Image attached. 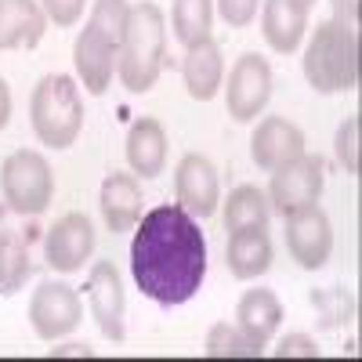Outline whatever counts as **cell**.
<instances>
[{
  "label": "cell",
  "instance_id": "31",
  "mask_svg": "<svg viewBox=\"0 0 362 362\" xmlns=\"http://www.w3.org/2000/svg\"><path fill=\"white\" fill-rule=\"evenodd\" d=\"M276 358H319V344L308 334H286L276 348Z\"/></svg>",
  "mask_w": 362,
  "mask_h": 362
},
{
  "label": "cell",
  "instance_id": "10",
  "mask_svg": "<svg viewBox=\"0 0 362 362\" xmlns=\"http://www.w3.org/2000/svg\"><path fill=\"white\" fill-rule=\"evenodd\" d=\"M87 293H90V315H95L98 329L109 341H124V308H127V297H124V283H119V272L112 261H98L90 268V279H87Z\"/></svg>",
  "mask_w": 362,
  "mask_h": 362
},
{
  "label": "cell",
  "instance_id": "23",
  "mask_svg": "<svg viewBox=\"0 0 362 362\" xmlns=\"http://www.w3.org/2000/svg\"><path fill=\"white\" fill-rule=\"evenodd\" d=\"M210 22H214V0H174V37L185 47L210 40Z\"/></svg>",
  "mask_w": 362,
  "mask_h": 362
},
{
  "label": "cell",
  "instance_id": "11",
  "mask_svg": "<svg viewBox=\"0 0 362 362\" xmlns=\"http://www.w3.org/2000/svg\"><path fill=\"white\" fill-rule=\"evenodd\" d=\"M90 250H95V225L87 214H66L54 221L44 243V257L54 272H80Z\"/></svg>",
  "mask_w": 362,
  "mask_h": 362
},
{
  "label": "cell",
  "instance_id": "18",
  "mask_svg": "<svg viewBox=\"0 0 362 362\" xmlns=\"http://www.w3.org/2000/svg\"><path fill=\"white\" fill-rule=\"evenodd\" d=\"M102 218L109 232H131L141 218V185L131 174H109L102 181Z\"/></svg>",
  "mask_w": 362,
  "mask_h": 362
},
{
  "label": "cell",
  "instance_id": "8",
  "mask_svg": "<svg viewBox=\"0 0 362 362\" xmlns=\"http://www.w3.org/2000/svg\"><path fill=\"white\" fill-rule=\"evenodd\" d=\"M272 98V66L261 54H243L232 66L228 87H225V105L235 124H250L254 116H261V109Z\"/></svg>",
  "mask_w": 362,
  "mask_h": 362
},
{
  "label": "cell",
  "instance_id": "35",
  "mask_svg": "<svg viewBox=\"0 0 362 362\" xmlns=\"http://www.w3.org/2000/svg\"><path fill=\"white\" fill-rule=\"evenodd\" d=\"M300 4H308V8H312V4H315V0H300Z\"/></svg>",
  "mask_w": 362,
  "mask_h": 362
},
{
  "label": "cell",
  "instance_id": "27",
  "mask_svg": "<svg viewBox=\"0 0 362 362\" xmlns=\"http://www.w3.org/2000/svg\"><path fill=\"white\" fill-rule=\"evenodd\" d=\"M127 22H131V4H127V0H95L90 25H95L109 44H116V51H119V44H124Z\"/></svg>",
  "mask_w": 362,
  "mask_h": 362
},
{
  "label": "cell",
  "instance_id": "6",
  "mask_svg": "<svg viewBox=\"0 0 362 362\" xmlns=\"http://www.w3.org/2000/svg\"><path fill=\"white\" fill-rule=\"evenodd\" d=\"M322 196V160L300 153L297 160H290L286 167L272 170V185H268V203L276 214L290 218L300 210L315 206Z\"/></svg>",
  "mask_w": 362,
  "mask_h": 362
},
{
  "label": "cell",
  "instance_id": "14",
  "mask_svg": "<svg viewBox=\"0 0 362 362\" xmlns=\"http://www.w3.org/2000/svg\"><path fill=\"white\" fill-rule=\"evenodd\" d=\"M73 62H76V76L87 87V95L102 98L112 83V73H116V44H109L95 25H87L76 37Z\"/></svg>",
  "mask_w": 362,
  "mask_h": 362
},
{
  "label": "cell",
  "instance_id": "5",
  "mask_svg": "<svg viewBox=\"0 0 362 362\" xmlns=\"http://www.w3.org/2000/svg\"><path fill=\"white\" fill-rule=\"evenodd\" d=\"M0 192H4V203L15 214H25V218L44 214L51 196H54L51 163L40 153L18 148V153H11L4 160V167H0Z\"/></svg>",
  "mask_w": 362,
  "mask_h": 362
},
{
  "label": "cell",
  "instance_id": "12",
  "mask_svg": "<svg viewBox=\"0 0 362 362\" xmlns=\"http://www.w3.org/2000/svg\"><path fill=\"white\" fill-rule=\"evenodd\" d=\"M174 192H177V203L185 206L192 218H210L218 210V170H214V163L199 153L181 156V163L174 170Z\"/></svg>",
  "mask_w": 362,
  "mask_h": 362
},
{
  "label": "cell",
  "instance_id": "9",
  "mask_svg": "<svg viewBox=\"0 0 362 362\" xmlns=\"http://www.w3.org/2000/svg\"><path fill=\"white\" fill-rule=\"evenodd\" d=\"M286 247H290V257L300 268H308V272L322 268L329 261V254H334V228H329V218L319 206L290 214L286 218Z\"/></svg>",
  "mask_w": 362,
  "mask_h": 362
},
{
  "label": "cell",
  "instance_id": "13",
  "mask_svg": "<svg viewBox=\"0 0 362 362\" xmlns=\"http://www.w3.org/2000/svg\"><path fill=\"white\" fill-rule=\"evenodd\" d=\"M300 153H305V131H300L297 124H290V119L283 116H268L261 119V127L254 131L250 138V156L261 170H279L286 167L290 160H297Z\"/></svg>",
  "mask_w": 362,
  "mask_h": 362
},
{
  "label": "cell",
  "instance_id": "30",
  "mask_svg": "<svg viewBox=\"0 0 362 362\" xmlns=\"http://www.w3.org/2000/svg\"><path fill=\"white\" fill-rule=\"evenodd\" d=\"M218 11H221V18H225L232 29H243V25H250L254 15H257V0H218Z\"/></svg>",
  "mask_w": 362,
  "mask_h": 362
},
{
  "label": "cell",
  "instance_id": "24",
  "mask_svg": "<svg viewBox=\"0 0 362 362\" xmlns=\"http://www.w3.org/2000/svg\"><path fill=\"white\" fill-rule=\"evenodd\" d=\"M29 250L18 232H0V293H18L29 279Z\"/></svg>",
  "mask_w": 362,
  "mask_h": 362
},
{
  "label": "cell",
  "instance_id": "22",
  "mask_svg": "<svg viewBox=\"0 0 362 362\" xmlns=\"http://www.w3.org/2000/svg\"><path fill=\"white\" fill-rule=\"evenodd\" d=\"M225 228L243 232V228H268V196L254 185H239L225 199Z\"/></svg>",
  "mask_w": 362,
  "mask_h": 362
},
{
  "label": "cell",
  "instance_id": "20",
  "mask_svg": "<svg viewBox=\"0 0 362 362\" xmlns=\"http://www.w3.org/2000/svg\"><path fill=\"white\" fill-rule=\"evenodd\" d=\"M235 319H239L235 326L243 329L247 337L268 344V337L276 334L279 322H283V305L272 290H247L235 305Z\"/></svg>",
  "mask_w": 362,
  "mask_h": 362
},
{
  "label": "cell",
  "instance_id": "15",
  "mask_svg": "<svg viewBox=\"0 0 362 362\" xmlns=\"http://www.w3.org/2000/svg\"><path fill=\"white\" fill-rule=\"evenodd\" d=\"M305 29H308V4H300V0H264L261 33L272 51L293 54L305 40Z\"/></svg>",
  "mask_w": 362,
  "mask_h": 362
},
{
  "label": "cell",
  "instance_id": "32",
  "mask_svg": "<svg viewBox=\"0 0 362 362\" xmlns=\"http://www.w3.org/2000/svg\"><path fill=\"white\" fill-rule=\"evenodd\" d=\"M334 4V18L344 25H358V0H329Z\"/></svg>",
  "mask_w": 362,
  "mask_h": 362
},
{
  "label": "cell",
  "instance_id": "1",
  "mask_svg": "<svg viewBox=\"0 0 362 362\" xmlns=\"http://www.w3.org/2000/svg\"><path fill=\"white\" fill-rule=\"evenodd\" d=\"M131 276L138 290L163 308L196 297L206 279V239L185 206L163 203L138 218L131 243Z\"/></svg>",
  "mask_w": 362,
  "mask_h": 362
},
{
  "label": "cell",
  "instance_id": "19",
  "mask_svg": "<svg viewBox=\"0 0 362 362\" xmlns=\"http://www.w3.org/2000/svg\"><path fill=\"white\" fill-rule=\"evenodd\" d=\"M185 87L196 102H210L221 87V76H225V62H221V47L214 40H203V44H192L189 54H185Z\"/></svg>",
  "mask_w": 362,
  "mask_h": 362
},
{
  "label": "cell",
  "instance_id": "26",
  "mask_svg": "<svg viewBox=\"0 0 362 362\" xmlns=\"http://www.w3.org/2000/svg\"><path fill=\"white\" fill-rule=\"evenodd\" d=\"M312 308L319 312V326L334 329L355 315V293L344 286H329V290H312Z\"/></svg>",
  "mask_w": 362,
  "mask_h": 362
},
{
  "label": "cell",
  "instance_id": "34",
  "mask_svg": "<svg viewBox=\"0 0 362 362\" xmlns=\"http://www.w3.org/2000/svg\"><path fill=\"white\" fill-rule=\"evenodd\" d=\"M51 355H58V358H62V355H80V358H90L95 351H90L87 344H66V348H54Z\"/></svg>",
  "mask_w": 362,
  "mask_h": 362
},
{
  "label": "cell",
  "instance_id": "33",
  "mask_svg": "<svg viewBox=\"0 0 362 362\" xmlns=\"http://www.w3.org/2000/svg\"><path fill=\"white\" fill-rule=\"evenodd\" d=\"M8 119H11V90H8V80L0 76V131L8 127Z\"/></svg>",
  "mask_w": 362,
  "mask_h": 362
},
{
  "label": "cell",
  "instance_id": "4",
  "mask_svg": "<svg viewBox=\"0 0 362 362\" xmlns=\"http://www.w3.org/2000/svg\"><path fill=\"white\" fill-rule=\"evenodd\" d=\"M29 116H33V131L47 148H69L83 127V98L73 76L51 73L37 83L33 102H29Z\"/></svg>",
  "mask_w": 362,
  "mask_h": 362
},
{
  "label": "cell",
  "instance_id": "16",
  "mask_svg": "<svg viewBox=\"0 0 362 362\" xmlns=\"http://www.w3.org/2000/svg\"><path fill=\"white\" fill-rule=\"evenodd\" d=\"M47 29V15L37 0H0V51L37 47Z\"/></svg>",
  "mask_w": 362,
  "mask_h": 362
},
{
  "label": "cell",
  "instance_id": "29",
  "mask_svg": "<svg viewBox=\"0 0 362 362\" xmlns=\"http://www.w3.org/2000/svg\"><path fill=\"white\" fill-rule=\"evenodd\" d=\"M40 8H44V15H47L54 25L69 29V25L80 22V15H83V8H87V0H40Z\"/></svg>",
  "mask_w": 362,
  "mask_h": 362
},
{
  "label": "cell",
  "instance_id": "21",
  "mask_svg": "<svg viewBox=\"0 0 362 362\" xmlns=\"http://www.w3.org/2000/svg\"><path fill=\"white\" fill-rule=\"evenodd\" d=\"M272 264V239L264 228H243L228 239V268L235 279H257Z\"/></svg>",
  "mask_w": 362,
  "mask_h": 362
},
{
  "label": "cell",
  "instance_id": "28",
  "mask_svg": "<svg viewBox=\"0 0 362 362\" xmlns=\"http://www.w3.org/2000/svg\"><path fill=\"white\" fill-rule=\"evenodd\" d=\"M358 131H362L358 116H348L337 131V160L348 174H358Z\"/></svg>",
  "mask_w": 362,
  "mask_h": 362
},
{
  "label": "cell",
  "instance_id": "7",
  "mask_svg": "<svg viewBox=\"0 0 362 362\" xmlns=\"http://www.w3.org/2000/svg\"><path fill=\"white\" fill-rule=\"evenodd\" d=\"M83 319V305H80V293L69 283H40L33 290V300H29V322H33L37 337L40 341H58L73 334Z\"/></svg>",
  "mask_w": 362,
  "mask_h": 362
},
{
  "label": "cell",
  "instance_id": "17",
  "mask_svg": "<svg viewBox=\"0 0 362 362\" xmlns=\"http://www.w3.org/2000/svg\"><path fill=\"white\" fill-rule=\"evenodd\" d=\"M127 163L138 177H156L167 167V131L160 119L141 116L127 131Z\"/></svg>",
  "mask_w": 362,
  "mask_h": 362
},
{
  "label": "cell",
  "instance_id": "25",
  "mask_svg": "<svg viewBox=\"0 0 362 362\" xmlns=\"http://www.w3.org/2000/svg\"><path fill=\"white\" fill-rule=\"evenodd\" d=\"M264 351L261 341L247 337L239 326L232 322H214L206 337V358H257Z\"/></svg>",
  "mask_w": 362,
  "mask_h": 362
},
{
  "label": "cell",
  "instance_id": "3",
  "mask_svg": "<svg viewBox=\"0 0 362 362\" xmlns=\"http://www.w3.org/2000/svg\"><path fill=\"white\" fill-rule=\"evenodd\" d=\"M305 76L319 95H341L358 87V33L337 18L319 22L305 51Z\"/></svg>",
  "mask_w": 362,
  "mask_h": 362
},
{
  "label": "cell",
  "instance_id": "2",
  "mask_svg": "<svg viewBox=\"0 0 362 362\" xmlns=\"http://www.w3.org/2000/svg\"><path fill=\"white\" fill-rule=\"evenodd\" d=\"M163 54H167V25H163V11L156 4H141L131 8V22L124 44H119V80L134 95L153 90L163 69Z\"/></svg>",
  "mask_w": 362,
  "mask_h": 362
}]
</instances>
